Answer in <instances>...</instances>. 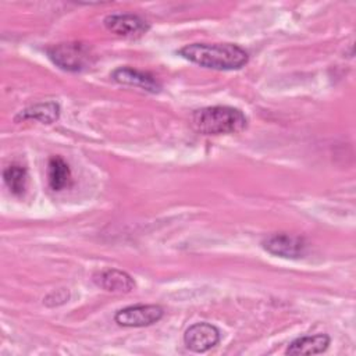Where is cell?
<instances>
[{"instance_id": "cell-13", "label": "cell", "mask_w": 356, "mask_h": 356, "mask_svg": "<svg viewBox=\"0 0 356 356\" xmlns=\"http://www.w3.org/2000/svg\"><path fill=\"white\" fill-rule=\"evenodd\" d=\"M3 179L10 192L15 196H21L26 189L28 171L21 165H10L3 171Z\"/></svg>"}, {"instance_id": "cell-12", "label": "cell", "mask_w": 356, "mask_h": 356, "mask_svg": "<svg viewBox=\"0 0 356 356\" xmlns=\"http://www.w3.org/2000/svg\"><path fill=\"white\" fill-rule=\"evenodd\" d=\"M47 181H49V186L57 192L71 185L70 165L60 156H54L49 160Z\"/></svg>"}, {"instance_id": "cell-5", "label": "cell", "mask_w": 356, "mask_h": 356, "mask_svg": "<svg viewBox=\"0 0 356 356\" xmlns=\"http://www.w3.org/2000/svg\"><path fill=\"white\" fill-rule=\"evenodd\" d=\"M164 314L159 305H135L118 310L114 320L122 327H146L157 323Z\"/></svg>"}, {"instance_id": "cell-1", "label": "cell", "mask_w": 356, "mask_h": 356, "mask_svg": "<svg viewBox=\"0 0 356 356\" xmlns=\"http://www.w3.org/2000/svg\"><path fill=\"white\" fill-rule=\"evenodd\" d=\"M178 54L202 67L222 71L238 70L249 60L248 53L232 43H192L181 47Z\"/></svg>"}, {"instance_id": "cell-9", "label": "cell", "mask_w": 356, "mask_h": 356, "mask_svg": "<svg viewBox=\"0 0 356 356\" xmlns=\"http://www.w3.org/2000/svg\"><path fill=\"white\" fill-rule=\"evenodd\" d=\"M95 282L108 292H131L135 288V281L129 274L121 270L108 268L95 275Z\"/></svg>"}, {"instance_id": "cell-7", "label": "cell", "mask_w": 356, "mask_h": 356, "mask_svg": "<svg viewBox=\"0 0 356 356\" xmlns=\"http://www.w3.org/2000/svg\"><path fill=\"white\" fill-rule=\"evenodd\" d=\"M106 28L120 36H138L147 31L146 22L134 14H111L104 18Z\"/></svg>"}, {"instance_id": "cell-2", "label": "cell", "mask_w": 356, "mask_h": 356, "mask_svg": "<svg viewBox=\"0 0 356 356\" xmlns=\"http://www.w3.org/2000/svg\"><path fill=\"white\" fill-rule=\"evenodd\" d=\"M195 129L203 135L238 134L248 127L245 114L229 106H211L196 110L192 114Z\"/></svg>"}, {"instance_id": "cell-4", "label": "cell", "mask_w": 356, "mask_h": 356, "mask_svg": "<svg viewBox=\"0 0 356 356\" xmlns=\"http://www.w3.org/2000/svg\"><path fill=\"white\" fill-rule=\"evenodd\" d=\"M261 245L268 253L285 259L303 257L307 249V242L303 236L286 232L271 234L263 239Z\"/></svg>"}, {"instance_id": "cell-6", "label": "cell", "mask_w": 356, "mask_h": 356, "mask_svg": "<svg viewBox=\"0 0 356 356\" xmlns=\"http://www.w3.org/2000/svg\"><path fill=\"white\" fill-rule=\"evenodd\" d=\"M220 341V331L216 325L202 321L191 325L184 334L185 346L196 353H203L216 346Z\"/></svg>"}, {"instance_id": "cell-10", "label": "cell", "mask_w": 356, "mask_h": 356, "mask_svg": "<svg viewBox=\"0 0 356 356\" xmlns=\"http://www.w3.org/2000/svg\"><path fill=\"white\" fill-rule=\"evenodd\" d=\"M330 345V337L327 334L306 335L293 339L285 353L286 355H318L327 350Z\"/></svg>"}, {"instance_id": "cell-3", "label": "cell", "mask_w": 356, "mask_h": 356, "mask_svg": "<svg viewBox=\"0 0 356 356\" xmlns=\"http://www.w3.org/2000/svg\"><path fill=\"white\" fill-rule=\"evenodd\" d=\"M47 54L56 65L71 72L82 71L90 64L92 58L89 47L78 42L54 44L47 49Z\"/></svg>"}, {"instance_id": "cell-8", "label": "cell", "mask_w": 356, "mask_h": 356, "mask_svg": "<svg viewBox=\"0 0 356 356\" xmlns=\"http://www.w3.org/2000/svg\"><path fill=\"white\" fill-rule=\"evenodd\" d=\"M113 79L122 85L136 86L147 92H159L161 89V85L159 81L149 72H143L131 67H120L113 71L111 74Z\"/></svg>"}, {"instance_id": "cell-14", "label": "cell", "mask_w": 356, "mask_h": 356, "mask_svg": "<svg viewBox=\"0 0 356 356\" xmlns=\"http://www.w3.org/2000/svg\"><path fill=\"white\" fill-rule=\"evenodd\" d=\"M47 298H53L54 299L51 306H58V305H63V303H65L68 300L70 292L65 288H61V289H57V291L51 292L50 295H47Z\"/></svg>"}, {"instance_id": "cell-11", "label": "cell", "mask_w": 356, "mask_h": 356, "mask_svg": "<svg viewBox=\"0 0 356 356\" xmlns=\"http://www.w3.org/2000/svg\"><path fill=\"white\" fill-rule=\"evenodd\" d=\"M60 117V106L56 102H46V103H38L33 104L15 117V121L19 120H38L43 124H51L57 121Z\"/></svg>"}]
</instances>
